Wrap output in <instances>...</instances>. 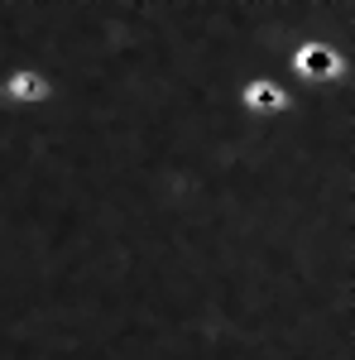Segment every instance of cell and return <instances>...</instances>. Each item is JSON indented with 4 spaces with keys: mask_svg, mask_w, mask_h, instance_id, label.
Listing matches in <instances>:
<instances>
[{
    "mask_svg": "<svg viewBox=\"0 0 355 360\" xmlns=\"http://www.w3.org/2000/svg\"><path fill=\"white\" fill-rule=\"evenodd\" d=\"M0 101L5 106H20V111H34V106H49L53 101V77L44 63H20L0 77Z\"/></svg>",
    "mask_w": 355,
    "mask_h": 360,
    "instance_id": "1",
    "label": "cell"
},
{
    "mask_svg": "<svg viewBox=\"0 0 355 360\" xmlns=\"http://www.w3.org/2000/svg\"><path fill=\"white\" fill-rule=\"evenodd\" d=\"M235 101H240V111L254 115V120H273V115H283L293 106V86L283 82V77H273V72H259V77H245V82H240Z\"/></svg>",
    "mask_w": 355,
    "mask_h": 360,
    "instance_id": "2",
    "label": "cell"
}]
</instances>
